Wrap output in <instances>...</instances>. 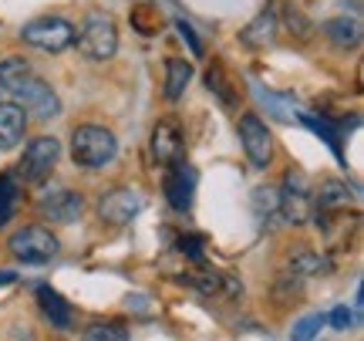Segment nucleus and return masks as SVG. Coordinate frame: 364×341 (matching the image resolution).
<instances>
[{
	"instance_id": "f257e3e1",
	"label": "nucleus",
	"mask_w": 364,
	"mask_h": 341,
	"mask_svg": "<svg viewBox=\"0 0 364 341\" xmlns=\"http://www.w3.org/2000/svg\"><path fill=\"white\" fill-rule=\"evenodd\" d=\"M0 95L21 108L24 115H34L38 122H51L61 115V98L44 78H38L24 58L0 61Z\"/></svg>"
},
{
	"instance_id": "f03ea898",
	"label": "nucleus",
	"mask_w": 364,
	"mask_h": 341,
	"mask_svg": "<svg viewBox=\"0 0 364 341\" xmlns=\"http://www.w3.org/2000/svg\"><path fill=\"white\" fill-rule=\"evenodd\" d=\"M118 156V139L108 125L98 122H85L71 129V159L81 169H105L112 166Z\"/></svg>"
},
{
	"instance_id": "7ed1b4c3",
	"label": "nucleus",
	"mask_w": 364,
	"mask_h": 341,
	"mask_svg": "<svg viewBox=\"0 0 364 341\" xmlns=\"http://www.w3.org/2000/svg\"><path fill=\"white\" fill-rule=\"evenodd\" d=\"M75 41L88 61H112L118 51V27L105 11H88Z\"/></svg>"
},
{
	"instance_id": "20e7f679",
	"label": "nucleus",
	"mask_w": 364,
	"mask_h": 341,
	"mask_svg": "<svg viewBox=\"0 0 364 341\" xmlns=\"http://www.w3.org/2000/svg\"><path fill=\"white\" fill-rule=\"evenodd\" d=\"M7 250L17 263H51L58 253H61V240L54 236V230L41 224H27L21 230H14L11 240H7Z\"/></svg>"
},
{
	"instance_id": "39448f33",
	"label": "nucleus",
	"mask_w": 364,
	"mask_h": 341,
	"mask_svg": "<svg viewBox=\"0 0 364 341\" xmlns=\"http://www.w3.org/2000/svg\"><path fill=\"white\" fill-rule=\"evenodd\" d=\"M280 193V216L287 224L304 226L314 220V186L311 179L304 176V169H287L284 183L277 186Z\"/></svg>"
},
{
	"instance_id": "423d86ee",
	"label": "nucleus",
	"mask_w": 364,
	"mask_h": 341,
	"mask_svg": "<svg viewBox=\"0 0 364 341\" xmlns=\"http://www.w3.org/2000/svg\"><path fill=\"white\" fill-rule=\"evenodd\" d=\"M75 24L68 17H34L21 27V41L44 54H61L75 44Z\"/></svg>"
},
{
	"instance_id": "0eeeda50",
	"label": "nucleus",
	"mask_w": 364,
	"mask_h": 341,
	"mask_svg": "<svg viewBox=\"0 0 364 341\" xmlns=\"http://www.w3.org/2000/svg\"><path fill=\"white\" fill-rule=\"evenodd\" d=\"M58 159H61V142L54 139V135H38V139H31L24 149V159H21V179L31 186H41L48 176L54 172L58 166Z\"/></svg>"
},
{
	"instance_id": "6e6552de",
	"label": "nucleus",
	"mask_w": 364,
	"mask_h": 341,
	"mask_svg": "<svg viewBox=\"0 0 364 341\" xmlns=\"http://www.w3.org/2000/svg\"><path fill=\"white\" fill-rule=\"evenodd\" d=\"M145 210V196L135 186H115L98 199V220L108 226H129Z\"/></svg>"
},
{
	"instance_id": "1a4fd4ad",
	"label": "nucleus",
	"mask_w": 364,
	"mask_h": 341,
	"mask_svg": "<svg viewBox=\"0 0 364 341\" xmlns=\"http://www.w3.org/2000/svg\"><path fill=\"white\" fill-rule=\"evenodd\" d=\"M236 132H240V142H243V152H247L250 162L257 169H267L273 162V135L267 129V122L257 112H243Z\"/></svg>"
},
{
	"instance_id": "9d476101",
	"label": "nucleus",
	"mask_w": 364,
	"mask_h": 341,
	"mask_svg": "<svg viewBox=\"0 0 364 341\" xmlns=\"http://www.w3.org/2000/svg\"><path fill=\"white\" fill-rule=\"evenodd\" d=\"M81 210H85V196L68 189V186H54V189H44L38 196V213L48 224H75V220H81Z\"/></svg>"
},
{
	"instance_id": "9b49d317",
	"label": "nucleus",
	"mask_w": 364,
	"mask_h": 341,
	"mask_svg": "<svg viewBox=\"0 0 364 341\" xmlns=\"http://www.w3.org/2000/svg\"><path fill=\"white\" fill-rule=\"evenodd\" d=\"M182 284H189V288H196L203 298H240L243 294V280H236L233 274H226V271H220V267H199V274H189L182 277Z\"/></svg>"
},
{
	"instance_id": "f8f14e48",
	"label": "nucleus",
	"mask_w": 364,
	"mask_h": 341,
	"mask_svg": "<svg viewBox=\"0 0 364 341\" xmlns=\"http://www.w3.org/2000/svg\"><path fill=\"white\" fill-rule=\"evenodd\" d=\"M152 156H156L159 166L182 162V156H186V139H182V129L176 118H159L156 122V129H152Z\"/></svg>"
},
{
	"instance_id": "ddd939ff",
	"label": "nucleus",
	"mask_w": 364,
	"mask_h": 341,
	"mask_svg": "<svg viewBox=\"0 0 364 341\" xmlns=\"http://www.w3.org/2000/svg\"><path fill=\"white\" fill-rule=\"evenodd\" d=\"M196 196V169L182 159V162H172L166 166V199L176 213H186L193 206Z\"/></svg>"
},
{
	"instance_id": "4468645a",
	"label": "nucleus",
	"mask_w": 364,
	"mask_h": 341,
	"mask_svg": "<svg viewBox=\"0 0 364 341\" xmlns=\"http://www.w3.org/2000/svg\"><path fill=\"white\" fill-rule=\"evenodd\" d=\"M354 203H358V193L348 183H341V179H324L314 189V216L348 213V206H354Z\"/></svg>"
},
{
	"instance_id": "2eb2a0df",
	"label": "nucleus",
	"mask_w": 364,
	"mask_h": 341,
	"mask_svg": "<svg viewBox=\"0 0 364 341\" xmlns=\"http://www.w3.org/2000/svg\"><path fill=\"white\" fill-rule=\"evenodd\" d=\"M38 308L41 315L48 318V325L58 331H71L75 328V308L51 288V284H41L38 288Z\"/></svg>"
},
{
	"instance_id": "dca6fc26",
	"label": "nucleus",
	"mask_w": 364,
	"mask_h": 341,
	"mask_svg": "<svg viewBox=\"0 0 364 341\" xmlns=\"http://www.w3.org/2000/svg\"><path fill=\"white\" fill-rule=\"evenodd\" d=\"M206 88L223 102V108H240V98H243V88L240 81L230 75V68L223 61H213L206 68Z\"/></svg>"
},
{
	"instance_id": "f3484780",
	"label": "nucleus",
	"mask_w": 364,
	"mask_h": 341,
	"mask_svg": "<svg viewBox=\"0 0 364 341\" xmlns=\"http://www.w3.org/2000/svg\"><path fill=\"white\" fill-rule=\"evenodd\" d=\"M24 129H27V115L14 102H0V152L17 149L24 142Z\"/></svg>"
},
{
	"instance_id": "a211bd4d",
	"label": "nucleus",
	"mask_w": 364,
	"mask_h": 341,
	"mask_svg": "<svg viewBox=\"0 0 364 341\" xmlns=\"http://www.w3.org/2000/svg\"><path fill=\"white\" fill-rule=\"evenodd\" d=\"M189 81H193V65L182 61V58H169L166 61V81H162L166 102H179L186 88H189Z\"/></svg>"
},
{
	"instance_id": "6ab92c4d",
	"label": "nucleus",
	"mask_w": 364,
	"mask_h": 341,
	"mask_svg": "<svg viewBox=\"0 0 364 341\" xmlns=\"http://www.w3.org/2000/svg\"><path fill=\"white\" fill-rule=\"evenodd\" d=\"M273 38H277V11L257 14V17H253V24L243 27V34H240V41L250 44V48H267Z\"/></svg>"
},
{
	"instance_id": "aec40b11",
	"label": "nucleus",
	"mask_w": 364,
	"mask_h": 341,
	"mask_svg": "<svg viewBox=\"0 0 364 341\" xmlns=\"http://www.w3.org/2000/svg\"><path fill=\"white\" fill-rule=\"evenodd\" d=\"M324 34L331 38V44H338V48H354V44L361 41V24H358L354 17H334V21L324 24Z\"/></svg>"
},
{
	"instance_id": "412c9836",
	"label": "nucleus",
	"mask_w": 364,
	"mask_h": 341,
	"mask_svg": "<svg viewBox=\"0 0 364 341\" xmlns=\"http://www.w3.org/2000/svg\"><path fill=\"white\" fill-rule=\"evenodd\" d=\"M253 213L267 226L280 216V193H277V186H257L253 189Z\"/></svg>"
},
{
	"instance_id": "4be33fe9",
	"label": "nucleus",
	"mask_w": 364,
	"mask_h": 341,
	"mask_svg": "<svg viewBox=\"0 0 364 341\" xmlns=\"http://www.w3.org/2000/svg\"><path fill=\"white\" fill-rule=\"evenodd\" d=\"M17 203H21V186L11 172H0V230L14 220L17 213Z\"/></svg>"
},
{
	"instance_id": "5701e85b",
	"label": "nucleus",
	"mask_w": 364,
	"mask_h": 341,
	"mask_svg": "<svg viewBox=\"0 0 364 341\" xmlns=\"http://www.w3.org/2000/svg\"><path fill=\"white\" fill-rule=\"evenodd\" d=\"M324 271V257H317L314 250H297L290 261H287V274L304 280V277H314Z\"/></svg>"
},
{
	"instance_id": "b1692460",
	"label": "nucleus",
	"mask_w": 364,
	"mask_h": 341,
	"mask_svg": "<svg viewBox=\"0 0 364 341\" xmlns=\"http://www.w3.org/2000/svg\"><path fill=\"white\" fill-rule=\"evenodd\" d=\"M81 341H132V335L118 321H95L81 331Z\"/></svg>"
},
{
	"instance_id": "393cba45",
	"label": "nucleus",
	"mask_w": 364,
	"mask_h": 341,
	"mask_svg": "<svg viewBox=\"0 0 364 341\" xmlns=\"http://www.w3.org/2000/svg\"><path fill=\"white\" fill-rule=\"evenodd\" d=\"M327 325V318L321 311H314V315H304L300 321H294V328H290V341H317L321 328Z\"/></svg>"
},
{
	"instance_id": "a878e982",
	"label": "nucleus",
	"mask_w": 364,
	"mask_h": 341,
	"mask_svg": "<svg viewBox=\"0 0 364 341\" xmlns=\"http://www.w3.org/2000/svg\"><path fill=\"white\" fill-rule=\"evenodd\" d=\"M297 118H300V122H304V125H311V129H314V135H317V139H324V142L331 145V149H334V156H338L341 162H344V152H341L338 129H334L331 122H324V118H314V115H297Z\"/></svg>"
},
{
	"instance_id": "bb28decb",
	"label": "nucleus",
	"mask_w": 364,
	"mask_h": 341,
	"mask_svg": "<svg viewBox=\"0 0 364 341\" xmlns=\"http://www.w3.org/2000/svg\"><path fill=\"white\" fill-rule=\"evenodd\" d=\"M327 318V325L331 328H338V331H348V328H354V311L348 308V304H338L331 315H324Z\"/></svg>"
},
{
	"instance_id": "cd10ccee",
	"label": "nucleus",
	"mask_w": 364,
	"mask_h": 341,
	"mask_svg": "<svg viewBox=\"0 0 364 341\" xmlns=\"http://www.w3.org/2000/svg\"><path fill=\"white\" fill-rule=\"evenodd\" d=\"M179 34L189 41L193 54H203V44H199V38H196V31H193V24H189V21H179Z\"/></svg>"
},
{
	"instance_id": "c85d7f7f",
	"label": "nucleus",
	"mask_w": 364,
	"mask_h": 341,
	"mask_svg": "<svg viewBox=\"0 0 364 341\" xmlns=\"http://www.w3.org/2000/svg\"><path fill=\"white\" fill-rule=\"evenodd\" d=\"M0 102H4V98H0Z\"/></svg>"
}]
</instances>
